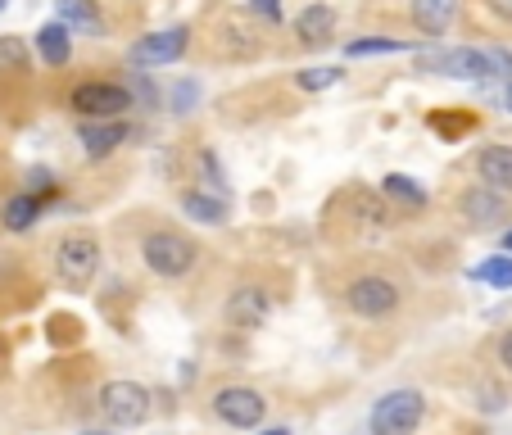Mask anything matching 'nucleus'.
I'll list each match as a JSON object with an SVG mask.
<instances>
[{
  "label": "nucleus",
  "instance_id": "obj_1",
  "mask_svg": "<svg viewBox=\"0 0 512 435\" xmlns=\"http://www.w3.org/2000/svg\"><path fill=\"white\" fill-rule=\"evenodd\" d=\"M141 263L164 281H182V277H191L195 263H200V245H195L186 232L155 227V232L141 236Z\"/></svg>",
  "mask_w": 512,
  "mask_h": 435
},
{
  "label": "nucleus",
  "instance_id": "obj_2",
  "mask_svg": "<svg viewBox=\"0 0 512 435\" xmlns=\"http://www.w3.org/2000/svg\"><path fill=\"white\" fill-rule=\"evenodd\" d=\"M426 422V395L413 386L386 390L368 413V431L372 435H417Z\"/></svg>",
  "mask_w": 512,
  "mask_h": 435
},
{
  "label": "nucleus",
  "instance_id": "obj_3",
  "mask_svg": "<svg viewBox=\"0 0 512 435\" xmlns=\"http://www.w3.org/2000/svg\"><path fill=\"white\" fill-rule=\"evenodd\" d=\"M345 304H349V313H358L363 322H381V318H390V313H399L404 290H399V281L386 277V272H358L345 286Z\"/></svg>",
  "mask_w": 512,
  "mask_h": 435
},
{
  "label": "nucleus",
  "instance_id": "obj_4",
  "mask_svg": "<svg viewBox=\"0 0 512 435\" xmlns=\"http://www.w3.org/2000/svg\"><path fill=\"white\" fill-rule=\"evenodd\" d=\"M100 404V417H105L109 426H123V431H132V426H145L150 422V413H155V399H150V390L141 386V381H105L96 395Z\"/></svg>",
  "mask_w": 512,
  "mask_h": 435
},
{
  "label": "nucleus",
  "instance_id": "obj_5",
  "mask_svg": "<svg viewBox=\"0 0 512 435\" xmlns=\"http://www.w3.org/2000/svg\"><path fill=\"white\" fill-rule=\"evenodd\" d=\"M100 272V241L91 232H64L55 241V277L68 290H87Z\"/></svg>",
  "mask_w": 512,
  "mask_h": 435
},
{
  "label": "nucleus",
  "instance_id": "obj_6",
  "mask_svg": "<svg viewBox=\"0 0 512 435\" xmlns=\"http://www.w3.org/2000/svg\"><path fill=\"white\" fill-rule=\"evenodd\" d=\"M68 109L82 118V123H118L132 105V91L123 82H78L68 91Z\"/></svg>",
  "mask_w": 512,
  "mask_h": 435
},
{
  "label": "nucleus",
  "instance_id": "obj_7",
  "mask_svg": "<svg viewBox=\"0 0 512 435\" xmlns=\"http://www.w3.org/2000/svg\"><path fill=\"white\" fill-rule=\"evenodd\" d=\"M213 55L232 59V64H245V59H259L263 55V32L254 19L236 10H223L213 19Z\"/></svg>",
  "mask_w": 512,
  "mask_h": 435
},
{
  "label": "nucleus",
  "instance_id": "obj_8",
  "mask_svg": "<svg viewBox=\"0 0 512 435\" xmlns=\"http://www.w3.org/2000/svg\"><path fill=\"white\" fill-rule=\"evenodd\" d=\"M213 417L232 431H259L263 417H268V399L254 386H223L213 395Z\"/></svg>",
  "mask_w": 512,
  "mask_h": 435
},
{
  "label": "nucleus",
  "instance_id": "obj_9",
  "mask_svg": "<svg viewBox=\"0 0 512 435\" xmlns=\"http://www.w3.org/2000/svg\"><path fill=\"white\" fill-rule=\"evenodd\" d=\"M186 50H191V28H164V32H150V37H136L127 59L136 68H159V64H177Z\"/></svg>",
  "mask_w": 512,
  "mask_h": 435
},
{
  "label": "nucleus",
  "instance_id": "obj_10",
  "mask_svg": "<svg viewBox=\"0 0 512 435\" xmlns=\"http://www.w3.org/2000/svg\"><path fill=\"white\" fill-rule=\"evenodd\" d=\"M426 64L445 78H463V82H485V78H499L494 73V59L490 50H476V46H449V50H431Z\"/></svg>",
  "mask_w": 512,
  "mask_h": 435
},
{
  "label": "nucleus",
  "instance_id": "obj_11",
  "mask_svg": "<svg viewBox=\"0 0 512 435\" xmlns=\"http://www.w3.org/2000/svg\"><path fill=\"white\" fill-rule=\"evenodd\" d=\"M268 313H272V300L263 286H236L223 304V318L232 322L236 331H259L263 322H268Z\"/></svg>",
  "mask_w": 512,
  "mask_h": 435
},
{
  "label": "nucleus",
  "instance_id": "obj_12",
  "mask_svg": "<svg viewBox=\"0 0 512 435\" xmlns=\"http://www.w3.org/2000/svg\"><path fill=\"white\" fill-rule=\"evenodd\" d=\"M476 173H481V186L494 195H512V145H481L476 155Z\"/></svg>",
  "mask_w": 512,
  "mask_h": 435
},
{
  "label": "nucleus",
  "instance_id": "obj_13",
  "mask_svg": "<svg viewBox=\"0 0 512 435\" xmlns=\"http://www.w3.org/2000/svg\"><path fill=\"white\" fill-rule=\"evenodd\" d=\"M295 37H300V46H331V37H336V10L331 5H304L300 14H295Z\"/></svg>",
  "mask_w": 512,
  "mask_h": 435
},
{
  "label": "nucleus",
  "instance_id": "obj_14",
  "mask_svg": "<svg viewBox=\"0 0 512 435\" xmlns=\"http://www.w3.org/2000/svg\"><path fill=\"white\" fill-rule=\"evenodd\" d=\"M32 50H37V59L46 68H64L73 59V32L64 23H41L37 37H32Z\"/></svg>",
  "mask_w": 512,
  "mask_h": 435
},
{
  "label": "nucleus",
  "instance_id": "obj_15",
  "mask_svg": "<svg viewBox=\"0 0 512 435\" xmlns=\"http://www.w3.org/2000/svg\"><path fill=\"white\" fill-rule=\"evenodd\" d=\"M55 14V23H64L68 32H87V37L105 32V14H100L96 0H55Z\"/></svg>",
  "mask_w": 512,
  "mask_h": 435
},
{
  "label": "nucleus",
  "instance_id": "obj_16",
  "mask_svg": "<svg viewBox=\"0 0 512 435\" xmlns=\"http://www.w3.org/2000/svg\"><path fill=\"white\" fill-rule=\"evenodd\" d=\"M78 141L87 145L91 159H109L118 145L127 141V123L123 118H118V123H78Z\"/></svg>",
  "mask_w": 512,
  "mask_h": 435
},
{
  "label": "nucleus",
  "instance_id": "obj_17",
  "mask_svg": "<svg viewBox=\"0 0 512 435\" xmlns=\"http://www.w3.org/2000/svg\"><path fill=\"white\" fill-rule=\"evenodd\" d=\"M454 10H458V0H413V5H408L417 32H426L431 41L449 32V23H454Z\"/></svg>",
  "mask_w": 512,
  "mask_h": 435
},
{
  "label": "nucleus",
  "instance_id": "obj_18",
  "mask_svg": "<svg viewBox=\"0 0 512 435\" xmlns=\"http://www.w3.org/2000/svg\"><path fill=\"white\" fill-rule=\"evenodd\" d=\"M458 213H463L472 227H494L503 218V195L485 191V186H472V191H463V200H458Z\"/></svg>",
  "mask_w": 512,
  "mask_h": 435
},
{
  "label": "nucleus",
  "instance_id": "obj_19",
  "mask_svg": "<svg viewBox=\"0 0 512 435\" xmlns=\"http://www.w3.org/2000/svg\"><path fill=\"white\" fill-rule=\"evenodd\" d=\"M182 209H186V218H195V223H204V227L227 223V200H218V195H209V191H182Z\"/></svg>",
  "mask_w": 512,
  "mask_h": 435
},
{
  "label": "nucleus",
  "instance_id": "obj_20",
  "mask_svg": "<svg viewBox=\"0 0 512 435\" xmlns=\"http://www.w3.org/2000/svg\"><path fill=\"white\" fill-rule=\"evenodd\" d=\"M41 204H46V200H37L32 191L10 195V200H5V209H0V223H5V232H28V227L41 218Z\"/></svg>",
  "mask_w": 512,
  "mask_h": 435
},
{
  "label": "nucleus",
  "instance_id": "obj_21",
  "mask_svg": "<svg viewBox=\"0 0 512 435\" xmlns=\"http://www.w3.org/2000/svg\"><path fill=\"white\" fill-rule=\"evenodd\" d=\"M404 50H422V41H404V37H363V41H349L345 55H349V59H363V55H404Z\"/></svg>",
  "mask_w": 512,
  "mask_h": 435
},
{
  "label": "nucleus",
  "instance_id": "obj_22",
  "mask_svg": "<svg viewBox=\"0 0 512 435\" xmlns=\"http://www.w3.org/2000/svg\"><path fill=\"white\" fill-rule=\"evenodd\" d=\"M381 191L395 204H404V209H426V191L417 186V177H408V173H390L386 182H381Z\"/></svg>",
  "mask_w": 512,
  "mask_h": 435
},
{
  "label": "nucleus",
  "instance_id": "obj_23",
  "mask_svg": "<svg viewBox=\"0 0 512 435\" xmlns=\"http://www.w3.org/2000/svg\"><path fill=\"white\" fill-rule=\"evenodd\" d=\"M467 277H472V281H485V286H494V290H512V254H494V259L476 263Z\"/></svg>",
  "mask_w": 512,
  "mask_h": 435
},
{
  "label": "nucleus",
  "instance_id": "obj_24",
  "mask_svg": "<svg viewBox=\"0 0 512 435\" xmlns=\"http://www.w3.org/2000/svg\"><path fill=\"white\" fill-rule=\"evenodd\" d=\"M340 78H345V68L313 64V68H300V73H295V87L300 91H331V87H340Z\"/></svg>",
  "mask_w": 512,
  "mask_h": 435
},
{
  "label": "nucleus",
  "instance_id": "obj_25",
  "mask_svg": "<svg viewBox=\"0 0 512 435\" xmlns=\"http://www.w3.org/2000/svg\"><path fill=\"white\" fill-rule=\"evenodd\" d=\"M195 100H200V87H195V82H177L173 87V109L177 114H191Z\"/></svg>",
  "mask_w": 512,
  "mask_h": 435
},
{
  "label": "nucleus",
  "instance_id": "obj_26",
  "mask_svg": "<svg viewBox=\"0 0 512 435\" xmlns=\"http://www.w3.org/2000/svg\"><path fill=\"white\" fill-rule=\"evenodd\" d=\"M250 14L263 23H281V0H250Z\"/></svg>",
  "mask_w": 512,
  "mask_h": 435
},
{
  "label": "nucleus",
  "instance_id": "obj_27",
  "mask_svg": "<svg viewBox=\"0 0 512 435\" xmlns=\"http://www.w3.org/2000/svg\"><path fill=\"white\" fill-rule=\"evenodd\" d=\"M0 59H10L14 68H23V64H28V59H23V46H19V41H10V37L0 41Z\"/></svg>",
  "mask_w": 512,
  "mask_h": 435
},
{
  "label": "nucleus",
  "instance_id": "obj_28",
  "mask_svg": "<svg viewBox=\"0 0 512 435\" xmlns=\"http://www.w3.org/2000/svg\"><path fill=\"white\" fill-rule=\"evenodd\" d=\"M499 363L512 372V331H503V340H499Z\"/></svg>",
  "mask_w": 512,
  "mask_h": 435
},
{
  "label": "nucleus",
  "instance_id": "obj_29",
  "mask_svg": "<svg viewBox=\"0 0 512 435\" xmlns=\"http://www.w3.org/2000/svg\"><path fill=\"white\" fill-rule=\"evenodd\" d=\"M490 5V14H499L503 23H512V0H485Z\"/></svg>",
  "mask_w": 512,
  "mask_h": 435
},
{
  "label": "nucleus",
  "instance_id": "obj_30",
  "mask_svg": "<svg viewBox=\"0 0 512 435\" xmlns=\"http://www.w3.org/2000/svg\"><path fill=\"white\" fill-rule=\"evenodd\" d=\"M259 435H290V426H259Z\"/></svg>",
  "mask_w": 512,
  "mask_h": 435
},
{
  "label": "nucleus",
  "instance_id": "obj_31",
  "mask_svg": "<svg viewBox=\"0 0 512 435\" xmlns=\"http://www.w3.org/2000/svg\"><path fill=\"white\" fill-rule=\"evenodd\" d=\"M503 105H508V114H512V82H508V91H503Z\"/></svg>",
  "mask_w": 512,
  "mask_h": 435
},
{
  "label": "nucleus",
  "instance_id": "obj_32",
  "mask_svg": "<svg viewBox=\"0 0 512 435\" xmlns=\"http://www.w3.org/2000/svg\"><path fill=\"white\" fill-rule=\"evenodd\" d=\"M503 250H508V254H512V232H508V236H503Z\"/></svg>",
  "mask_w": 512,
  "mask_h": 435
},
{
  "label": "nucleus",
  "instance_id": "obj_33",
  "mask_svg": "<svg viewBox=\"0 0 512 435\" xmlns=\"http://www.w3.org/2000/svg\"><path fill=\"white\" fill-rule=\"evenodd\" d=\"M82 435H109V431H82Z\"/></svg>",
  "mask_w": 512,
  "mask_h": 435
},
{
  "label": "nucleus",
  "instance_id": "obj_34",
  "mask_svg": "<svg viewBox=\"0 0 512 435\" xmlns=\"http://www.w3.org/2000/svg\"><path fill=\"white\" fill-rule=\"evenodd\" d=\"M5 5H10V0H0V10H5Z\"/></svg>",
  "mask_w": 512,
  "mask_h": 435
}]
</instances>
